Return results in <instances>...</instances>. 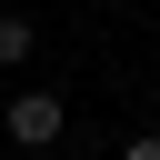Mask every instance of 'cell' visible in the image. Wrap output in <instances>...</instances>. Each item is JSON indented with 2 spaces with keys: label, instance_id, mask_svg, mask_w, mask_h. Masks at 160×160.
I'll use <instances>...</instances> for the list:
<instances>
[{
  "label": "cell",
  "instance_id": "1",
  "mask_svg": "<svg viewBox=\"0 0 160 160\" xmlns=\"http://www.w3.org/2000/svg\"><path fill=\"white\" fill-rule=\"evenodd\" d=\"M60 120H70V110H60L50 90H20V100H10V140H20V150H50Z\"/></svg>",
  "mask_w": 160,
  "mask_h": 160
},
{
  "label": "cell",
  "instance_id": "2",
  "mask_svg": "<svg viewBox=\"0 0 160 160\" xmlns=\"http://www.w3.org/2000/svg\"><path fill=\"white\" fill-rule=\"evenodd\" d=\"M30 50H40V30H30V20H20V10H0V70H20V60H30Z\"/></svg>",
  "mask_w": 160,
  "mask_h": 160
},
{
  "label": "cell",
  "instance_id": "3",
  "mask_svg": "<svg viewBox=\"0 0 160 160\" xmlns=\"http://www.w3.org/2000/svg\"><path fill=\"white\" fill-rule=\"evenodd\" d=\"M120 160H160V140H130V150H120Z\"/></svg>",
  "mask_w": 160,
  "mask_h": 160
}]
</instances>
